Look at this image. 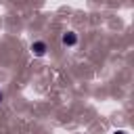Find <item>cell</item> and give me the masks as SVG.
<instances>
[{
  "instance_id": "cell-1",
  "label": "cell",
  "mask_w": 134,
  "mask_h": 134,
  "mask_svg": "<svg viewBox=\"0 0 134 134\" xmlns=\"http://www.w3.org/2000/svg\"><path fill=\"white\" fill-rule=\"evenodd\" d=\"M44 52H46V44L44 42H34L31 44V54L34 57H44Z\"/></svg>"
},
{
  "instance_id": "cell-2",
  "label": "cell",
  "mask_w": 134,
  "mask_h": 134,
  "mask_svg": "<svg viewBox=\"0 0 134 134\" xmlns=\"http://www.w3.org/2000/svg\"><path fill=\"white\" fill-rule=\"evenodd\" d=\"M61 42H63V46H73V44L77 42V36H75L73 31H67V34H63Z\"/></svg>"
},
{
  "instance_id": "cell-3",
  "label": "cell",
  "mask_w": 134,
  "mask_h": 134,
  "mask_svg": "<svg viewBox=\"0 0 134 134\" xmlns=\"http://www.w3.org/2000/svg\"><path fill=\"white\" fill-rule=\"evenodd\" d=\"M115 134H126V132H115Z\"/></svg>"
},
{
  "instance_id": "cell-4",
  "label": "cell",
  "mask_w": 134,
  "mask_h": 134,
  "mask_svg": "<svg viewBox=\"0 0 134 134\" xmlns=\"http://www.w3.org/2000/svg\"><path fill=\"white\" fill-rule=\"evenodd\" d=\"M0 103H2V92H0Z\"/></svg>"
}]
</instances>
